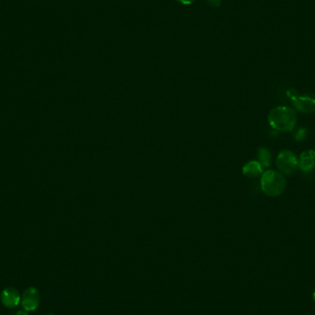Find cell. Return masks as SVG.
<instances>
[{
    "instance_id": "6da1fadb",
    "label": "cell",
    "mask_w": 315,
    "mask_h": 315,
    "mask_svg": "<svg viewBox=\"0 0 315 315\" xmlns=\"http://www.w3.org/2000/svg\"><path fill=\"white\" fill-rule=\"evenodd\" d=\"M269 124L278 132H292L297 124V112L292 107L281 105L273 108L268 114Z\"/></svg>"
},
{
    "instance_id": "7a4b0ae2",
    "label": "cell",
    "mask_w": 315,
    "mask_h": 315,
    "mask_svg": "<svg viewBox=\"0 0 315 315\" xmlns=\"http://www.w3.org/2000/svg\"><path fill=\"white\" fill-rule=\"evenodd\" d=\"M286 181L282 174L278 170H268L264 172L261 178V188L264 194L270 198L280 196L285 192Z\"/></svg>"
},
{
    "instance_id": "3957f363",
    "label": "cell",
    "mask_w": 315,
    "mask_h": 315,
    "mask_svg": "<svg viewBox=\"0 0 315 315\" xmlns=\"http://www.w3.org/2000/svg\"><path fill=\"white\" fill-rule=\"evenodd\" d=\"M288 97L292 102L295 110L302 114H312L315 112L314 95H304L300 96L297 90L294 88H290L286 92Z\"/></svg>"
},
{
    "instance_id": "277c9868",
    "label": "cell",
    "mask_w": 315,
    "mask_h": 315,
    "mask_svg": "<svg viewBox=\"0 0 315 315\" xmlns=\"http://www.w3.org/2000/svg\"><path fill=\"white\" fill-rule=\"evenodd\" d=\"M276 166L282 174L290 175L298 167V158L292 150H282L276 158Z\"/></svg>"
},
{
    "instance_id": "5b68a950",
    "label": "cell",
    "mask_w": 315,
    "mask_h": 315,
    "mask_svg": "<svg viewBox=\"0 0 315 315\" xmlns=\"http://www.w3.org/2000/svg\"><path fill=\"white\" fill-rule=\"evenodd\" d=\"M40 300H41V296H40L39 290L34 286H30L24 290V294L22 296V300H20V304H22V309L30 312H34L38 309L40 305Z\"/></svg>"
},
{
    "instance_id": "8992f818",
    "label": "cell",
    "mask_w": 315,
    "mask_h": 315,
    "mask_svg": "<svg viewBox=\"0 0 315 315\" xmlns=\"http://www.w3.org/2000/svg\"><path fill=\"white\" fill-rule=\"evenodd\" d=\"M20 294L14 288H6L1 292L0 295V300L2 304L6 308H15L20 302Z\"/></svg>"
},
{
    "instance_id": "52a82bcc",
    "label": "cell",
    "mask_w": 315,
    "mask_h": 315,
    "mask_svg": "<svg viewBox=\"0 0 315 315\" xmlns=\"http://www.w3.org/2000/svg\"><path fill=\"white\" fill-rule=\"evenodd\" d=\"M298 168L304 172H309L315 168V150H306L298 158Z\"/></svg>"
},
{
    "instance_id": "ba28073f",
    "label": "cell",
    "mask_w": 315,
    "mask_h": 315,
    "mask_svg": "<svg viewBox=\"0 0 315 315\" xmlns=\"http://www.w3.org/2000/svg\"><path fill=\"white\" fill-rule=\"evenodd\" d=\"M244 174L249 177H257L262 174V167L259 162H251L244 168Z\"/></svg>"
},
{
    "instance_id": "9c48e42d",
    "label": "cell",
    "mask_w": 315,
    "mask_h": 315,
    "mask_svg": "<svg viewBox=\"0 0 315 315\" xmlns=\"http://www.w3.org/2000/svg\"><path fill=\"white\" fill-rule=\"evenodd\" d=\"M258 158H259V164L262 165V168H268L272 162V154L266 148H262L258 152Z\"/></svg>"
},
{
    "instance_id": "30bf717a",
    "label": "cell",
    "mask_w": 315,
    "mask_h": 315,
    "mask_svg": "<svg viewBox=\"0 0 315 315\" xmlns=\"http://www.w3.org/2000/svg\"><path fill=\"white\" fill-rule=\"evenodd\" d=\"M307 136H308V130L305 128H302L298 130L297 133L295 134V140L298 142H300L306 140Z\"/></svg>"
},
{
    "instance_id": "8fae6325",
    "label": "cell",
    "mask_w": 315,
    "mask_h": 315,
    "mask_svg": "<svg viewBox=\"0 0 315 315\" xmlns=\"http://www.w3.org/2000/svg\"><path fill=\"white\" fill-rule=\"evenodd\" d=\"M208 5L213 8H218L222 4V0H206Z\"/></svg>"
},
{
    "instance_id": "7c38bea8",
    "label": "cell",
    "mask_w": 315,
    "mask_h": 315,
    "mask_svg": "<svg viewBox=\"0 0 315 315\" xmlns=\"http://www.w3.org/2000/svg\"><path fill=\"white\" fill-rule=\"evenodd\" d=\"M176 1L180 2V3L184 4V5H191L192 3L194 2V0H176Z\"/></svg>"
},
{
    "instance_id": "4fadbf2b",
    "label": "cell",
    "mask_w": 315,
    "mask_h": 315,
    "mask_svg": "<svg viewBox=\"0 0 315 315\" xmlns=\"http://www.w3.org/2000/svg\"><path fill=\"white\" fill-rule=\"evenodd\" d=\"M15 315H28V312H26L25 310H20L16 312Z\"/></svg>"
},
{
    "instance_id": "5bb4252c",
    "label": "cell",
    "mask_w": 315,
    "mask_h": 315,
    "mask_svg": "<svg viewBox=\"0 0 315 315\" xmlns=\"http://www.w3.org/2000/svg\"><path fill=\"white\" fill-rule=\"evenodd\" d=\"M312 298H314V300L315 302V290L314 292V293H312Z\"/></svg>"
},
{
    "instance_id": "9a60e30c",
    "label": "cell",
    "mask_w": 315,
    "mask_h": 315,
    "mask_svg": "<svg viewBox=\"0 0 315 315\" xmlns=\"http://www.w3.org/2000/svg\"><path fill=\"white\" fill-rule=\"evenodd\" d=\"M46 315H56V314H48Z\"/></svg>"
}]
</instances>
